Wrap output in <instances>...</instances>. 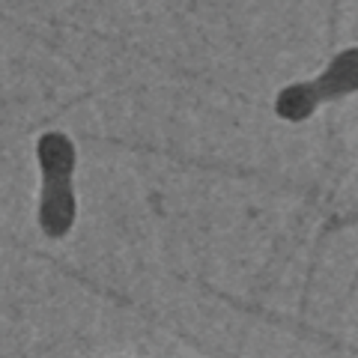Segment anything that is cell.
Segmentation results:
<instances>
[{
  "instance_id": "obj_1",
  "label": "cell",
  "mask_w": 358,
  "mask_h": 358,
  "mask_svg": "<svg viewBox=\"0 0 358 358\" xmlns=\"http://www.w3.org/2000/svg\"><path fill=\"white\" fill-rule=\"evenodd\" d=\"M42 167V197H39V227L48 239H63L72 230L78 203H75V143L63 131H45L36 143Z\"/></svg>"
},
{
  "instance_id": "obj_2",
  "label": "cell",
  "mask_w": 358,
  "mask_h": 358,
  "mask_svg": "<svg viewBox=\"0 0 358 358\" xmlns=\"http://www.w3.org/2000/svg\"><path fill=\"white\" fill-rule=\"evenodd\" d=\"M352 93H358V48H343L313 81L284 87L275 99V114L287 122H305L320 105Z\"/></svg>"
}]
</instances>
